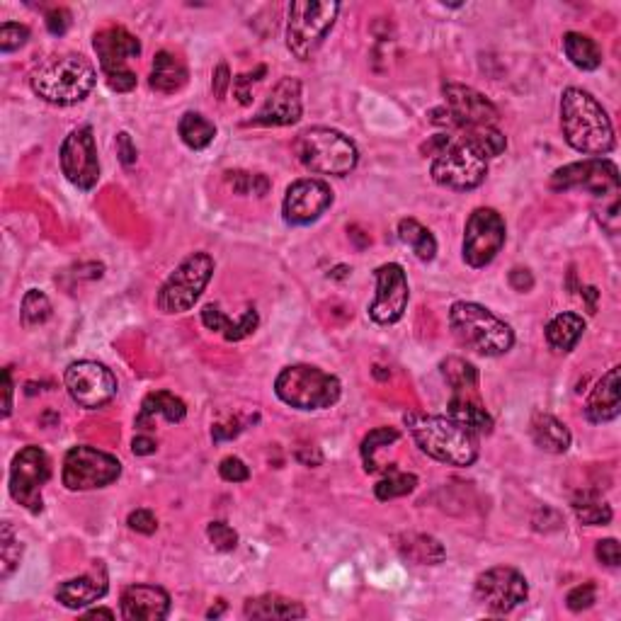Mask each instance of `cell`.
Here are the masks:
<instances>
[{
	"label": "cell",
	"instance_id": "cell-1",
	"mask_svg": "<svg viewBox=\"0 0 621 621\" xmlns=\"http://www.w3.org/2000/svg\"><path fill=\"white\" fill-rule=\"evenodd\" d=\"M561 129L573 151L590 158H602L614 151L612 119L588 90L566 88L561 98Z\"/></svg>",
	"mask_w": 621,
	"mask_h": 621
},
{
	"label": "cell",
	"instance_id": "cell-19",
	"mask_svg": "<svg viewBox=\"0 0 621 621\" xmlns=\"http://www.w3.org/2000/svg\"><path fill=\"white\" fill-rule=\"evenodd\" d=\"M376 294L369 304V316L379 326H393L403 318L410 301V287L406 270L398 262H386L376 267Z\"/></svg>",
	"mask_w": 621,
	"mask_h": 621
},
{
	"label": "cell",
	"instance_id": "cell-25",
	"mask_svg": "<svg viewBox=\"0 0 621 621\" xmlns=\"http://www.w3.org/2000/svg\"><path fill=\"white\" fill-rule=\"evenodd\" d=\"M447 418H452L454 423L464 427L471 435L483 437L493 432V415L483 408V403L478 401L471 393H454L447 403Z\"/></svg>",
	"mask_w": 621,
	"mask_h": 621
},
{
	"label": "cell",
	"instance_id": "cell-5",
	"mask_svg": "<svg viewBox=\"0 0 621 621\" xmlns=\"http://www.w3.org/2000/svg\"><path fill=\"white\" fill-rule=\"evenodd\" d=\"M296 161L316 175L345 178L360 163L355 141L328 127H311L301 131L294 141Z\"/></svg>",
	"mask_w": 621,
	"mask_h": 621
},
{
	"label": "cell",
	"instance_id": "cell-6",
	"mask_svg": "<svg viewBox=\"0 0 621 621\" xmlns=\"http://www.w3.org/2000/svg\"><path fill=\"white\" fill-rule=\"evenodd\" d=\"M275 393L279 401L296 410H323L333 408L340 401L343 384L338 376L311 364H294L279 372Z\"/></svg>",
	"mask_w": 621,
	"mask_h": 621
},
{
	"label": "cell",
	"instance_id": "cell-30",
	"mask_svg": "<svg viewBox=\"0 0 621 621\" xmlns=\"http://www.w3.org/2000/svg\"><path fill=\"white\" fill-rule=\"evenodd\" d=\"M532 440L539 449H544V452L563 454L568 452V447H571L573 437L571 430H568L561 420L554 418V415L539 413L534 415L532 420Z\"/></svg>",
	"mask_w": 621,
	"mask_h": 621
},
{
	"label": "cell",
	"instance_id": "cell-33",
	"mask_svg": "<svg viewBox=\"0 0 621 621\" xmlns=\"http://www.w3.org/2000/svg\"><path fill=\"white\" fill-rule=\"evenodd\" d=\"M563 51H566L568 61L580 71H595L602 64V49L588 34L568 32L563 37Z\"/></svg>",
	"mask_w": 621,
	"mask_h": 621
},
{
	"label": "cell",
	"instance_id": "cell-3",
	"mask_svg": "<svg viewBox=\"0 0 621 621\" xmlns=\"http://www.w3.org/2000/svg\"><path fill=\"white\" fill-rule=\"evenodd\" d=\"M406 427L413 435L420 452L427 457L442 461L447 466H471L478 459V437L466 432L464 427L454 423L447 415H423L408 413Z\"/></svg>",
	"mask_w": 621,
	"mask_h": 621
},
{
	"label": "cell",
	"instance_id": "cell-51",
	"mask_svg": "<svg viewBox=\"0 0 621 621\" xmlns=\"http://www.w3.org/2000/svg\"><path fill=\"white\" fill-rule=\"evenodd\" d=\"M68 27H71V13L66 8H54L47 13V30L54 34V37H61L66 34Z\"/></svg>",
	"mask_w": 621,
	"mask_h": 621
},
{
	"label": "cell",
	"instance_id": "cell-34",
	"mask_svg": "<svg viewBox=\"0 0 621 621\" xmlns=\"http://www.w3.org/2000/svg\"><path fill=\"white\" fill-rule=\"evenodd\" d=\"M178 134L187 148L202 151L216 139V124L199 112H185L178 124Z\"/></svg>",
	"mask_w": 621,
	"mask_h": 621
},
{
	"label": "cell",
	"instance_id": "cell-8",
	"mask_svg": "<svg viewBox=\"0 0 621 621\" xmlns=\"http://www.w3.org/2000/svg\"><path fill=\"white\" fill-rule=\"evenodd\" d=\"M430 175L437 185L447 187V190H476L488 175V158L478 153L466 139L449 134L447 144L432 158Z\"/></svg>",
	"mask_w": 621,
	"mask_h": 621
},
{
	"label": "cell",
	"instance_id": "cell-36",
	"mask_svg": "<svg viewBox=\"0 0 621 621\" xmlns=\"http://www.w3.org/2000/svg\"><path fill=\"white\" fill-rule=\"evenodd\" d=\"M415 486H418V476L406 474V471L398 469L396 464H391L389 469H386V476L374 486V495L376 500L386 503V500L403 498V495L413 493Z\"/></svg>",
	"mask_w": 621,
	"mask_h": 621
},
{
	"label": "cell",
	"instance_id": "cell-27",
	"mask_svg": "<svg viewBox=\"0 0 621 621\" xmlns=\"http://www.w3.org/2000/svg\"><path fill=\"white\" fill-rule=\"evenodd\" d=\"M187 81H190V73H187V66L182 64L178 56L170 54V51H158L156 59H153L148 85H151L156 93L173 95L180 93V90L187 85Z\"/></svg>",
	"mask_w": 621,
	"mask_h": 621
},
{
	"label": "cell",
	"instance_id": "cell-57",
	"mask_svg": "<svg viewBox=\"0 0 621 621\" xmlns=\"http://www.w3.org/2000/svg\"><path fill=\"white\" fill-rule=\"evenodd\" d=\"M85 617H88V619H93V617H107V619H115V612H112V609L98 607V609H90V612H85Z\"/></svg>",
	"mask_w": 621,
	"mask_h": 621
},
{
	"label": "cell",
	"instance_id": "cell-24",
	"mask_svg": "<svg viewBox=\"0 0 621 621\" xmlns=\"http://www.w3.org/2000/svg\"><path fill=\"white\" fill-rule=\"evenodd\" d=\"M583 413H585V418L595 425L609 423V420L619 418V413H621V367L619 364L609 369V372L597 381V386L588 396V403H585Z\"/></svg>",
	"mask_w": 621,
	"mask_h": 621
},
{
	"label": "cell",
	"instance_id": "cell-54",
	"mask_svg": "<svg viewBox=\"0 0 621 621\" xmlns=\"http://www.w3.org/2000/svg\"><path fill=\"white\" fill-rule=\"evenodd\" d=\"M510 287L515 289V292H529V289L534 287L532 272L522 270V267H515V270L510 272Z\"/></svg>",
	"mask_w": 621,
	"mask_h": 621
},
{
	"label": "cell",
	"instance_id": "cell-2",
	"mask_svg": "<svg viewBox=\"0 0 621 621\" xmlns=\"http://www.w3.org/2000/svg\"><path fill=\"white\" fill-rule=\"evenodd\" d=\"M98 83V68L81 54L51 56L42 66L34 68L30 85L37 98L49 105H78L93 93Z\"/></svg>",
	"mask_w": 621,
	"mask_h": 621
},
{
	"label": "cell",
	"instance_id": "cell-7",
	"mask_svg": "<svg viewBox=\"0 0 621 621\" xmlns=\"http://www.w3.org/2000/svg\"><path fill=\"white\" fill-rule=\"evenodd\" d=\"M340 3H323V0H294L287 10V49L299 61H309L328 32L338 20Z\"/></svg>",
	"mask_w": 621,
	"mask_h": 621
},
{
	"label": "cell",
	"instance_id": "cell-26",
	"mask_svg": "<svg viewBox=\"0 0 621 621\" xmlns=\"http://www.w3.org/2000/svg\"><path fill=\"white\" fill-rule=\"evenodd\" d=\"M202 323L209 330H214V333L224 335V340H229V343H238V340L248 338V335L258 330L260 316L255 309H246L233 321V318L219 309V304H207L202 309Z\"/></svg>",
	"mask_w": 621,
	"mask_h": 621
},
{
	"label": "cell",
	"instance_id": "cell-14",
	"mask_svg": "<svg viewBox=\"0 0 621 621\" xmlns=\"http://www.w3.org/2000/svg\"><path fill=\"white\" fill-rule=\"evenodd\" d=\"M505 219L491 207L476 209L469 216L464 229V243H461V255L464 262L474 270L488 267L498 258V253L505 246Z\"/></svg>",
	"mask_w": 621,
	"mask_h": 621
},
{
	"label": "cell",
	"instance_id": "cell-40",
	"mask_svg": "<svg viewBox=\"0 0 621 621\" xmlns=\"http://www.w3.org/2000/svg\"><path fill=\"white\" fill-rule=\"evenodd\" d=\"M22 551L25 549H22L20 539L15 537L13 524L5 522L0 527V580H8L20 568Z\"/></svg>",
	"mask_w": 621,
	"mask_h": 621
},
{
	"label": "cell",
	"instance_id": "cell-17",
	"mask_svg": "<svg viewBox=\"0 0 621 621\" xmlns=\"http://www.w3.org/2000/svg\"><path fill=\"white\" fill-rule=\"evenodd\" d=\"M61 170H64L66 180L78 190L90 192L100 180V161H98V146H95L93 127H78L66 136L61 144Z\"/></svg>",
	"mask_w": 621,
	"mask_h": 621
},
{
	"label": "cell",
	"instance_id": "cell-45",
	"mask_svg": "<svg viewBox=\"0 0 621 621\" xmlns=\"http://www.w3.org/2000/svg\"><path fill=\"white\" fill-rule=\"evenodd\" d=\"M207 539L216 551H233L238 546V532L226 522H212L207 527Z\"/></svg>",
	"mask_w": 621,
	"mask_h": 621
},
{
	"label": "cell",
	"instance_id": "cell-55",
	"mask_svg": "<svg viewBox=\"0 0 621 621\" xmlns=\"http://www.w3.org/2000/svg\"><path fill=\"white\" fill-rule=\"evenodd\" d=\"M158 444L153 437L148 435H136L134 442H131V452L136 454V457H148V454H156Z\"/></svg>",
	"mask_w": 621,
	"mask_h": 621
},
{
	"label": "cell",
	"instance_id": "cell-4",
	"mask_svg": "<svg viewBox=\"0 0 621 621\" xmlns=\"http://www.w3.org/2000/svg\"><path fill=\"white\" fill-rule=\"evenodd\" d=\"M449 328L461 347L483 357H500L512 350L515 333L510 323L498 318L491 309L476 301H457L449 309Z\"/></svg>",
	"mask_w": 621,
	"mask_h": 621
},
{
	"label": "cell",
	"instance_id": "cell-18",
	"mask_svg": "<svg viewBox=\"0 0 621 621\" xmlns=\"http://www.w3.org/2000/svg\"><path fill=\"white\" fill-rule=\"evenodd\" d=\"M476 600L481 602L488 612L493 614H510L512 609L520 607L529 597L527 578L510 566L488 568L476 578Z\"/></svg>",
	"mask_w": 621,
	"mask_h": 621
},
{
	"label": "cell",
	"instance_id": "cell-21",
	"mask_svg": "<svg viewBox=\"0 0 621 621\" xmlns=\"http://www.w3.org/2000/svg\"><path fill=\"white\" fill-rule=\"evenodd\" d=\"M304 115L299 78H282L246 127H292Z\"/></svg>",
	"mask_w": 621,
	"mask_h": 621
},
{
	"label": "cell",
	"instance_id": "cell-42",
	"mask_svg": "<svg viewBox=\"0 0 621 621\" xmlns=\"http://www.w3.org/2000/svg\"><path fill=\"white\" fill-rule=\"evenodd\" d=\"M398 437H401V432H398L396 427H376V430H372L367 437H364L362 440V461H364V471H367V474H376V471H379V464L374 461L376 449L396 442Z\"/></svg>",
	"mask_w": 621,
	"mask_h": 621
},
{
	"label": "cell",
	"instance_id": "cell-37",
	"mask_svg": "<svg viewBox=\"0 0 621 621\" xmlns=\"http://www.w3.org/2000/svg\"><path fill=\"white\" fill-rule=\"evenodd\" d=\"M442 374L454 393H471L478 389V369L461 357H447L442 362Z\"/></svg>",
	"mask_w": 621,
	"mask_h": 621
},
{
	"label": "cell",
	"instance_id": "cell-49",
	"mask_svg": "<svg viewBox=\"0 0 621 621\" xmlns=\"http://www.w3.org/2000/svg\"><path fill=\"white\" fill-rule=\"evenodd\" d=\"M219 474H221V478H224V481H229V483H243L250 478L248 466L243 464V461L238 457H226L224 461H221Z\"/></svg>",
	"mask_w": 621,
	"mask_h": 621
},
{
	"label": "cell",
	"instance_id": "cell-11",
	"mask_svg": "<svg viewBox=\"0 0 621 621\" xmlns=\"http://www.w3.org/2000/svg\"><path fill=\"white\" fill-rule=\"evenodd\" d=\"M93 47L98 51L100 68L105 81L115 93H129L136 88V73L127 66L129 59L141 54V42L127 27H105L93 37Z\"/></svg>",
	"mask_w": 621,
	"mask_h": 621
},
{
	"label": "cell",
	"instance_id": "cell-47",
	"mask_svg": "<svg viewBox=\"0 0 621 621\" xmlns=\"http://www.w3.org/2000/svg\"><path fill=\"white\" fill-rule=\"evenodd\" d=\"M597 602V585L595 583H583L578 588H573L566 597V607L571 612H583V609H590Z\"/></svg>",
	"mask_w": 621,
	"mask_h": 621
},
{
	"label": "cell",
	"instance_id": "cell-41",
	"mask_svg": "<svg viewBox=\"0 0 621 621\" xmlns=\"http://www.w3.org/2000/svg\"><path fill=\"white\" fill-rule=\"evenodd\" d=\"M51 301L49 296L39 289H30L25 296H22V306H20V318L22 326L34 328V326H44V323L51 318Z\"/></svg>",
	"mask_w": 621,
	"mask_h": 621
},
{
	"label": "cell",
	"instance_id": "cell-44",
	"mask_svg": "<svg viewBox=\"0 0 621 621\" xmlns=\"http://www.w3.org/2000/svg\"><path fill=\"white\" fill-rule=\"evenodd\" d=\"M27 39H30V27L20 25V22H3V27H0V51L3 54L22 49Z\"/></svg>",
	"mask_w": 621,
	"mask_h": 621
},
{
	"label": "cell",
	"instance_id": "cell-10",
	"mask_svg": "<svg viewBox=\"0 0 621 621\" xmlns=\"http://www.w3.org/2000/svg\"><path fill=\"white\" fill-rule=\"evenodd\" d=\"M442 95L444 107L430 112L432 122L442 124V127L466 131L474 127H495V122L500 119L498 107L469 85L444 83Z\"/></svg>",
	"mask_w": 621,
	"mask_h": 621
},
{
	"label": "cell",
	"instance_id": "cell-35",
	"mask_svg": "<svg viewBox=\"0 0 621 621\" xmlns=\"http://www.w3.org/2000/svg\"><path fill=\"white\" fill-rule=\"evenodd\" d=\"M398 238H401L406 246L415 253V258L420 262H432L437 255V241L432 236L430 229H425L420 221L415 219H403L398 224Z\"/></svg>",
	"mask_w": 621,
	"mask_h": 621
},
{
	"label": "cell",
	"instance_id": "cell-15",
	"mask_svg": "<svg viewBox=\"0 0 621 621\" xmlns=\"http://www.w3.org/2000/svg\"><path fill=\"white\" fill-rule=\"evenodd\" d=\"M551 190H585L590 195L607 199L619 195V168L607 158H585L568 163L551 175Z\"/></svg>",
	"mask_w": 621,
	"mask_h": 621
},
{
	"label": "cell",
	"instance_id": "cell-31",
	"mask_svg": "<svg viewBox=\"0 0 621 621\" xmlns=\"http://www.w3.org/2000/svg\"><path fill=\"white\" fill-rule=\"evenodd\" d=\"M585 333V321L578 313L566 311L558 313L546 326V343L551 345V350L556 352H571L575 345L580 343Z\"/></svg>",
	"mask_w": 621,
	"mask_h": 621
},
{
	"label": "cell",
	"instance_id": "cell-22",
	"mask_svg": "<svg viewBox=\"0 0 621 621\" xmlns=\"http://www.w3.org/2000/svg\"><path fill=\"white\" fill-rule=\"evenodd\" d=\"M107 590H110V575H107L105 561H95L88 573L66 580L56 588V602H61L66 609H83L102 600Z\"/></svg>",
	"mask_w": 621,
	"mask_h": 621
},
{
	"label": "cell",
	"instance_id": "cell-58",
	"mask_svg": "<svg viewBox=\"0 0 621 621\" xmlns=\"http://www.w3.org/2000/svg\"><path fill=\"white\" fill-rule=\"evenodd\" d=\"M224 609H226V602H219V607H212V609H209L207 617H209V619L221 617V614H224Z\"/></svg>",
	"mask_w": 621,
	"mask_h": 621
},
{
	"label": "cell",
	"instance_id": "cell-53",
	"mask_svg": "<svg viewBox=\"0 0 621 621\" xmlns=\"http://www.w3.org/2000/svg\"><path fill=\"white\" fill-rule=\"evenodd\" d=\"M117 156L124 165H134L136 156H139V153H136L134 141H131V136L127 134V131H119L117 134Z\"/></svg>",
	"mask_w": 621,
	"mask_h": 621
},
{
	"label": "cell",
	"instance_id": "cell-16",
	"mask_svg": "<svg viewBox=\"0 0 621 621\" xmlns=\"http://www.w3.org/2000/svg\"><path fill=\"white\" fill-rule=\"evenodd\" d=\"M64 384L73 403L85 410H98L117 396V376L105 364L93 360L68 364Z\"/></svg>",
	"mask_w": 621,
	"mask_h": 621
},
{
	"label": "cell",
	"instance_id": "cell-12",
	"mask_svg": "<svg viewBox=\"0 0 621 621\" xmlns=\"http://www.w3.org/2000/svg\"><path fill=\"white\" fill-rule=\"evenodd\" d=\"M119 476H122V461L112 454L100 452V449L88 447V444L68 449L64 471H61V481L73 493L105 488L115 483Z\"/></svg>",
	"mask_w": 621,
	"mask_h": 621
},
{
	"label": "cell",
	"instance_id": "cell-50",
	"mask_svg": "<svg viewBox=\"0 0 621 621\" xmlns=\"http://www.w3.org/2000/svg\"><path fill=\"white\" fill-rule=\"evenodd\" d=\"M595 556L600 558V563H605L609 568H617L621 563V549L617 539H602L597 541Z\"/></svg>",
	"mask_w": 621,
	"mask_h": 621
},
{
	"label": "cell",
	"instance_id": "cell-56",
	"mask_svg": "<svg viewBox=\"0 0 621 621\" xmlns=\"http://www.w3.org/2000/svg\"><path fill=\"white\" fill-rule=\"evenodd\" d=\"M13 389L10 369H3V418H10V413H13Z\"/></svg>",
	"mask_w": 621,
	"mask_h": 621
},
{
	"label": "cell",
	"instance_id": "cell-28",
	"mask_svg": "<svg viewBox=\"0 0 621 621\" xmlns=\"http://www.w3.org/2000/svg\"><path fill=\"white\" fill-rule=\"evenodd\" d=\"M243 617L246 619H304L306 607L296 600H287L279 595H262L250 597L243 605Z\"/></svg>",
	"mask_w": 621,
	"mask_h": 621
},
{
	"label": "cell",
	"instance_id": "cell-29",
	"mask_svg": "<svg viewBox=\"0 0 621 621\" xmlns=\"http://www.w3.org/2000/svg\"><path fill=\"white\" fill-rule=\"evenodd\" d=\"M156 415H163L168 423H182L187 415V406L182 398L175 396V393L153 391L148 393L144 403H141L139 415H136V427H139V430H146V423L151 418H156Z\"/></svg>",
	"mask_w": 621,
	"mask_h": 621
},
{
	"label": "cell",
	"instance_id": "cell-48",
	"mask_svg": "<svg viewBox=\"0 0 621 621\" xmlns=\"http://www.w3.org/2000/svg\"><path fill=\"white\" fill-rule=\"evenodd\" d=\"M127 524L131 532H139V534H153L158 529V520L151 510L146 507H139L127 517Z\"/></svg>",
	"mask_w": 621,
	"mask_h": 621
},
{
	"label": "cell",
	"instance_id": "cell-20",
	"mask_svg": "<svg viewBox=\"0 0 621 621\" xmlns=\"http://www.w3.org/2000/svg\"><path fill=\"white\" fill-rule=\"evenodd\" d=\"M330 204H333V190L326 180H296L287 187V195H284V221L289 226H309L328 212Z\"/></svg>",
	"mask_w": 621,
	"mask_h": 621
},
{
	"label": "cell",
	"instance_id": "cell-46",
	"mask_svg": "<svg viewBox=\"0 0 621 621\" xmlns=\"http://www.w3.org/2000/svg\"><path fill=\"white\" fill-rule=\"evenodd\" d=\"M267 73V66H258L253 73H241L238 78H233V95L243 107H248L253 102V93H250V85H255L262 76Z\"/></svg>",
	"mask_w": 621,
	"mask_h": 621
},
{
	"label": "cell",
	"instance_id": "cell-13",
	"mask_svg": "<svg viewBox=\"0 0 621 621\" xmlns=\"http://www.w3.org/2000/svg\"><path fill=\"white\" fill-rule=\"evenodd\" d=\"M49 478L51 466L47 452L42 447L30 444V447L20 449L15 454L13 464H10V495H13L17 505L37 515L44 507L42 488L47 486Z\"/></svg>",
	"mask_w": 621,
	"mask_h": 621
},
{
	"label": "cell",
	"instance_id": "cell-52",
	"mask_svg": "<svg viewBox=\"0 0 621 621\" xmlns=\"http://www.w3.org/2000/svg\"><path fill=\"white\" fill-rule=\"evenodd\" d=\"M233 85L231 81V71L226 64H219L214 71V81H212V88H214V98L216 100H224L226 93H229V88Z\"/></svg>",
	"mask_w": 621,
	"mask_h": 621
},
{
	"label": "cell",
	"instance_id": "cell-32",
	"mask_svg": "<svg viewBox=\"0 0 621 621\" xmlns=\"http://www.w3.org/2000/svg\"><path fill=\"white\" fill-rule=\"evenodd\" d=\"M398 551L406 561L415 563V566H437L444 561L447 551L435 537H427V534H403L398 537Z\"/></svg>",
	"mask_w": 621,
	"mask_h": 621
},
{
	"label": "cell",
	"instance_id": "cell-39",
	"mask_svg": "<svg viewBox=\"0 0 621 621\" xmlns=\"http://www.w3.org/2000/svg\"><path fill=\"white\" fill-rule=\"evenodd\" d=\"M573 512L578 517L580 524H588V527H600V524L612 522V507L605 500H600L597 495L583 493L573 500Z\"/></svg>",
	"mask_w": 621,
	"mask_h": 621
},
{
	"label": "cell",
	"instance_id": "cell-23",
	"mask_svg": "<svg viewBox=\"0 0 621 621\" xmlns=\"http://www.w3.org/2000/svg\"><path fill=\"white\" fill-rule=\"evenodd\" d=\"M119 614L127 621H161L170 614V595L158 585H129L119 600Z\"/></svg>",
	"mask_w": 621,
	"mask_h": 621
},
{
	"label": "cell",
	"instance_id": "cell-43",
	"mask_svg": "<svg viewBox=\"0 0 621 621\" xmlns=\"http://www.w3.org/2000/svg\"><path fill=\"white\" fill-rule=\"evenodd\" d=\"M226 180H229L233 192H238V195L265 197L267 192H270V180L260 173H243V170H236V173H226Z\"/></svg>",
	"mask_w": 621,
	"mask_h": 621
},
{
	"label": "cell",
	"instance_id": "cell-38",
	"mask_svg": "<svg viewBox=\"0 0 621 621\" xmlns=\"http://www.w3.org/2000/svg\"><path fill=\"white\" fill-rule=\"evenodd\" d=\"M457 136L469 141V144L474 146L478 153H483L486 158H498L500 153H505V148H507L505 134L495 127H474V129L459 131Z\"/></svg>",
	"mask_w": 621,
	"mask_h": 621
},
{
	"label": "cell",
	"instance_id": "cell-9",
	"mask_svg": "<svg viewBox=\"0 0 621 621\" xmlns=\"http://www.w3.org/2000/svg\"><path fill=\"white\" fill-rule=\"evenodd\" d=\"M214 275V258L209 253H192L170 272L158 289L156 306L163 313H185L197 304Z\"/></svg>",
	"mask_w": 621,
	"mask_h": 621
}]
</instances>
